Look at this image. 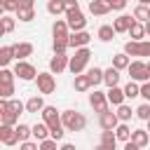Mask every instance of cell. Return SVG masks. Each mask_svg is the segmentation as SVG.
Wrapping results in <instances>:
<instances>
[{
    "mask_svg": "<svg viewBox=\"0 0 150 150\" xmlns=\"http://www.w3.org/2000/svg\"><path fill=\"white\" fill-rule=\"evenodd\" d=\"M108 2H110L112 9H124L127 7V0H108Z\"/></svg>",
    "mask_w": 150,
    "mask_h": 150,
    "instance_id": "obj_46",
    "label": "cell"
},
{
    "mask_svg": "<svg viewBox=\"0 0 150 150\" xmlns=\"http://www.w3.org/2000/svg\"><path fill=\"white\" fill-rule=\"evenodd\" d=\"M38 89H40V94H52L56 89L54 75L52 73H38Z\"/></svg>",
    "mask_w": 150,
    "mask_h": 150,
    "instance_id": "obj_7",
    "label": "cell"
},
{
    "mask_svg": "<svg viewBox=\"0 0 150 150\" xmlns=\"http://www.w3.org/2000/svg\"><path fill=\"white\" fill-rule=\"evenodd\" d=\"M14 54H16V59H26V56L33 54V45L30 42H19V45H14Z\"/></svg>",
    "mask_w": 150,
    "mask_h": 150,
    "instance_id": "obj_21",
    "label": "cell"
},
{
    "mask_svg": "<svg viewBox=\"0 0 150 150\" xmlns=\"http://www.w3.org/2000/svg\"><path fill=\"white\" fill-rule=\"evenodd\" d=\"M124 98H127L124 89H120L117 84H115V87H108V101H110L112 105H120V103H124Z\"/></svg>",
    "mask_w": 150,
    "mask_h": 150,
    "instance_id": "obj_17",
    "label": "cell"
},
{
    "mask_svg": "<svg viewBox=\"0 0 150 150\" xmlns=\"http://www.w3.org/2000/svg\"><path fill=\"white\" fill-rule=\"evenodd\" d=\"M16 73H12V70H7V68H2L0 70V82H12V77H14Z\"/></svg>",
    "mask_w": 150,
    "mask_h": 150,
    "instance_id": "obj_44",
    "label": "cell"
},
{
    "mask_svg": "<svg viewBox=\"0 0 150 150\" xmlns=\"http://www.w3.org/2000/svg\"><path fill=\"white\" fill-rule=\"evenodd\" d=\"M14 94V84L12 82H0V96L2 98H9Z\"/></svg>",
    "mask_w": 150,
    "mask_h": 150,
    "instance_id": "obj_40",
    "label": "cell"
},
{
    "mask_svg": "<svg viewBox=\"0 0 150 150\" xmlns=\"http://www.w3.org/2000/svg\"><path fill=\"white\" fill-rule=\"evenodd\" d=\"M89 87H91L89 75H75V89H77V91H87Z\"/></svg>",
    "mask_w": 150,
    "mask_h": 150,
    "instance_id": "obj_27",
    "label": "cell"
},
{
    "mask_svg": "<svg viewBox=\"0 0 150 150\" xmlns=\"http://www.w3.org/2000/svg\"><path fill=\"white\" fill-rule=\"evenodd\" d=\"M136 117L148 122V120H150V103H143V105H138V108H136Z\"/></svg>",
    "mask_w": 150,
    "mask_h": 150,
    "instance_id": "obj_39",
    "label": "cell"
},
{
    "mask_svg": "<svg viewBox=\"0 0 150 150\" xmlns=\"http://www.w3.org/2000/svg\"><path fill=\"white\" fill-rule=\"evenodd\" d=\"M148 68H150V61H148Z\"/></svg>",
    "mask_w": 150,
    "mask_h": 150,
    "instance_id": "obj_54",
    "label": "cell"
},
{
    "mask_svg": "<svg viewBox=\"0 0 150 150\" xmlns=\"http://www.w3.org/2000/svg\"><path fill=\"white\" fill-rule=\"evenodd\" d=\"M115 134H117V141H124V143H127V141L131 138V129H129V127H127L124 122L115 127Z\"/></svg>",
    "mask_w": 150,
    "mask_h": 150,
    "instance_id": "obj_29",
    "label": "cell"
},
{
    "mask_svg": "<svg viewBox=\"0 0 150 150\" xmlns=\"http://www.w3.org/2000/svg\"><path fill=\"white\" fill-rule=\"evenodd\" d=\"M14 73H16L21 80H33V77H38V70H35L30 63H26V61H16Z\"/></svg>",
    "mask_w": 150,
    "mask_h": 150,
    "instance_id": "obj_10",
    "label": "cell"
},
{
    "mask_svg": "<svg viewBox=\"0 0 150 150\" xmlns=\"http://www.w3.org/2000/svg\"><path fill=\"white\" fill-rule=\"evenodd\" d=\"M112 66L120 68V70H122V68H129V54H127V52H124V54H115V56H112Z\"/></svg>",
    "mask_w": 150,
    "mask_h": 150,
    "instance_id": "obj_32",
    "label": "cell"
},
{
    "mask_svg": "<svg viewBox=\"0 0 150 150\" xmlns=\"http://www.w3.org/2000/svg\"><path fill=\"white\" fill-rule=\"evenodd\" d=\"M9 105H12V108H14V110H16V112H19V115H21V110H23V108H26V105H23V103H21V101H9Z\"/></svg>",
    "mask_w": 150,
    "mask_h": 150,
    "instance_id": "obj_48",
    "label": "cell"
},
{
    "mask_svg": "<svg viewBox=\"0 0 150 150\" xmlns=\"http://www.w3.org/2000/svg\"><path fill=\"white\" fill-rule=\"evenodd\" d=\"M19 2H21V5H28V7H33V2H35V0H19Z\"/></svg>",
    "mask_w": 150,
    "mask_h": 150,
    "instance_id": "obj_50",
    "label": "cell"
},
{
    "mask_svg": "<svg viewBox=\"0 0 150 150\" xmlns=\"http://www.w3.org/2000/svg\"><path fill=\"white\" fill-rule=\"evenodd\" d=\"M61 122H63V127H66L68 131H82V129L87 127L84 115H82V112H75V110H66V112L61 115Z\"/></svg>",
    "mask_w": 150,
    "mask_h": 150,
    "instance_id": "obj_2",
    "label": "cell"
},
{
    "mask_svg": "<svg viewBox=\"0 0 150 150\" xmlns=\"http://www.w3.org/2000/svg\"><path fill=\"white\" fill-rule=\"evenodd\" d=\"M117 117H120V122L131 120V108H129V105H124V103H120V105H117Z\"/></svg>",
    "mask_w": 150,
    "mask_h": 150,
    "instance_id": "obj_36",
    "label": "cell"
},
{
    "mask_svg": "<svg viewBox=\"0 0 150 150\" xmlns=\"http://www.w3.org/2000/svg\"><path fill=\"white\" fill-rule=\"evenodd\" d=\"M87 75H89V80H91V84H94V87L103 82V70H101V68H91Z\"/></svg>",
    "mask_w": 150,
    "mask_h": 150,
    "instance_id": "obj_35",
    "label": "cell"
},
{
    "mask_svg": "<svg viewBox=\"0 0 150 150\" xmlns=\"http://www.w3.org/2000/svg\"><path fill=\"white\" fill-rule=\"evenodd\" d=\"M148 131H150V120H148Z\"/></svg>",
    "mask_w": 150,
    "mask_h": 150,
    "instance_id": "obj_53",
    "label": "cell"
},
{
    "mask_svg": "<svg viewBox=\"0 0 150 150\" xmlns=\"http://www.w3.org/2000/svg\"><path fill=\"white\" fill-rule=\"evenodd\" d=\"M141 96H143L145 101H150V82H148V80L141 84Z\"/></svg>",
    "mask_w": 150,
    "mask_h": 150,
    "instance_id": "obj_45",
    "label": "cell"
},
{
    "mask_svg": "<svg viewBox=\"0 0 150 150\" xmlns=\"http://www.w3.org/2000/svg\"><path fill=\"white\" fill-rule=\"evenodd\" d=\"M47 12H49V14H61V12H66V0H49V2H47Z\"/></svg>",
    "mask_w": 150,
    "mask_h": 150,
    "instance_id": "obj_26",
    "label": "cell"
},
{
    "mask_svg": "<svg viewBox=\"0 0 150 150\" xmlns=\"http://www.w3.org/2000/svg\"><path fill=\"white\" fill-rule=\"evenodd\" d=\"M68 28H70L68 21L56 19V21H54V28H52V30H54V38H68Z\"/></svg>",
    "mask_w": 150,
    "mask_h": 150,
    "instance_id": "obj_22",
    "label": "cell"
},
{
    "mask_svg": "<svg viewBox=\"0 0 150 150\" xmlns=\"http://www.w3.org/2000/svg\"><path fill=\"white\" fill-rule=\"evenodd\" d=\"M89 103L96 108V112L101 115V112H105L108 110V94H103V91H94L91 96H89Z\"/></svg>",
    "mask_w": 150,
    "mask_h": 150,
    "instance_id": "obj_13",
    "label": "cell"
},
{
    "mask_svg": "<svg viewBox=\"0 0 150 150\" xmlns=\"http://www.w3.org/2000/svg\"><path fill=\"white\" fill-rule=\"evenodd\" d=\"M42 120L47 122V127H49V131H52V136L56 138V141H61L63 138V122H61V117H59V112H56V108L54 105H45L42 108Z\"/></svg>",
    "mask_w": 150,
    "mask_h": 150,
    "instance_id": "obj_1",
    "label": "cell"
},
{
    "mask_svg": "<svg viewBox=\"0 0 150 150\" xmlns=\"http://www.w3.org/2000/svg\"><path fill=\"white\" fill-rule=\"evenodd\" d=\"M33 136H35L38 141H42V138H47V136H52V131H49V127H47V122H45V124H35V127H33Z\"/></svg>",
    "mask_w": 150,
    "mask_h": 150,
    "instance_id": "obj_28",
    "label": "cell"
},
{
    "mask_svg": "<svg viewBox=\"0 0 150 150\" xmlns=\"http://www.w3.org/2000/svg\"><path fill=\"white\" fill-rule=\"evenodd\" d=\"M70 47V42H68V38H54V52H66Z\"/></svg>",
    "mask_w": 150,
    "mask_h": 150,
    "instance_id": "obj_38",
    "label": "cell"
},
{
    "mask_svg": "<svg viewBox=\"0 0 150 150\" xmlns=\"http://www.w3.org/2000/svg\"><path fill=\"white\" fill-rule=\"evenodd\" d=\"M16 16H19L21 21H33V19H35V12H33V7H28V5H19Z\"/></svg>",
    "mask_w": 150,
    "mask_h": 150,
    "instance_id": "obj_24",
    "label": "cell"
},
{
    "mask_svg": "<svg viewBox=\"0 0 150 150\" xmlns=\"http://www.w3.org/2000/svg\"><path fill=\"white\" fill-rule=\"evenodd\" d=\"M66 21H68L70 30H82L84 23H87V19H84V14H82L80 9H68V12H66Z\"/></svg>",
    "mask_w": 150,
    "mask_h": 150,
    "instance_id": "obj_6",
    "label": "cell"
},
{
    "mask_svg": "<svg viewBox=\"0 0 150 150\" xmlns=\"http://www.w3.org/2000/svg\"><path fill=\"white\" fill-rule=\"evenodd\" d=\"M42 108H45L42 96H33V98H28V103H26V110H28V112H42Z\"/></svg>",
    "mask_w": 150,
    "mask_h": 150,
    "instance_id": "obj_23",
    "label": "cell"
},
{
    "mask_svg": "<svg viewBox=\"0 0 150 150\" xmlns=\"http://www.w3.org/2000/svg\"><path fill=\"white\" fill-rule=\"evenodd\" d=\"M68 9H80L77 0H66V12H68Z\"/></svg>",
    "mask_w": 150,
    "mask_h": 150,
    "instance_id": "obj_49",
    "label": "cell"
},
{
    "mask_svg": "<svg viewBox=\"0 0 150 150\" xmlns=\"http://www.w3.org/2000/svg\"><path fill=\"white\" fill-rule=\"evenodd\" d=\"M16 134H19V141H28V136H33V127L19 124V127H16Z\"/></svg>",
    "mask_w": 150,
    "mask_h": 150,
    "instance_id": "obj_37",
    "label": "cell"
},
{
    "mask_svg": "<svg viewBox=\"0 0 150 150\" xmlns=\"http://www.w3.org/2000/svg\"><path fill=\"white\" fill-rule=\"evenodd\" d=\"M0 115H2V124H16V120H19V112L9 105L7 98L0 101Z\"/></svg>",
    "mask_w": 150,
    "mask_h": 150,
    "instance_id": "obj_8",
    "label": "cell"
},
{
    "mask_svg": "<svg viewBox=\"0 0 150 150\" xmlns=\"http://www.w3.org/2000/svg\"><path fill=\"white\" fill-rule=\"evenodd\" d=\"M124 52L129 56H150V42H143V40H129L124 45Z\"/></svg>",
    "mask_w": 150,
    "mask_h": 150,
    "instance_id": "obj_5",
    "label": "cell"
},
{
    "mask_svg": "<svg viewBox=\"0 0 150 150\" xmlns=\"http://www.w3.org/2000/svg\"><path fill=\"white\" fill-rule=\"evenodd\" d=\"M98 122H101V129H115V127L120 124V117H117V112L105 110V112H101Z\"/></svg>",
    "mask_w": 150,
    "mask_h": 150,
    "instance_id": "obj_14",
    "label": "cell"
},
{
    "mask_svg": "<svg viewBox=\"0 0 150 150\" xmlns=\"http://www.w3.org/2000/svg\"><path fill=\"white\" fill-rule=\"evenodd\" d=\"M131 141H134L138 148H145V145L150 143V136H148L145 129H134V131H131Z\"/></svg>",
    "mask_w": 150,
    "mask_h": 150,
    "instance_id": "obj_20",
    "label": "cell"
},
{
    "mask_svg": "<svg viewBox=\"0 0 150 150\" xmlns=\"http://www.w3.org/2000/svg\"><path fill=\"white\" fill-rule=\"evenodd\" d=\"M127 33H129L134 40H143V35H145V26H143L141 21H134V23H131V28H129Z\"/></svg>",
    "mask_w": 150,
    "mask_h": 150,
    "instance_id": "obj_25",
    "label": "cell"
},
{
    "mask_svg": "<svg viewBox=\"0 0 150 150\" xmlns=\"http://www.w3.org/2000/svg\"><path fill=\"white\" fill-rule=\"evenodd\" d=\"M145 35H150V19L145 21Z\"/></svg>",
    "mask_w": 150,
    "mask_h": 150,
    "instance_id": "obj_51",
    "label": "cell"
},
{
    "mask_svg": "<svg viewBox=\"0 0 150 150\" xmlns=\"http://www.w3.org/2000/svg\"><path fill=\"white\" fill-rule=\"evenodd\" d=\"M141 5H150V0H141Z\"/></svg>",
    "mask_w": 150,
    "mask_h": 150,
    "instance_id": "obj_52",
    "label": "cell"
},
{
    "mask_svg": "<svg viewBox=\"0 0 150 150\" xmlns=\"http://www.w3.org/2000/svg\"><path fill=\"white\" fill-rule=\"evenodd\" d=\"M134 19H136V21H148V19H150V9H148V5H138V7L134 9Z\"/></svg>",
    "mask_w": 150,
    "mask_h": 150,
    "instance_id": "obj_33",
    "label": "cell"
},
{
    "mask_svg": "<svg viewBox=\"0 0 150 150\" xmlns=\"http://www.w3.org/2000/svg\"><path fill=\"white\" fill-rule=\"evenodd\" d=\"M115 33H117V30H115V26H101V28H98V38H101L103 42H110Z\"/></svg>",
    "mask_w": 150,
    "mask_h": 150,
    "instance_id": "obj_30",
    "label": "cell"
},
{
    "mask_svg": "<svg viewBox=\"0 0 150 150\" xmlns=\"http://www.w3.org/2000/svg\"><path fill=\"white\" fill-rule=\"evenodd\" d=\"M40 145H35V143H30V141H21V150H38Z\"/></svg>",
    "mask_w": 150,
    "mask_h": 150,
    "instance_id": "obj_47",
    "label": "cell"
},
{
    "mask_svg": "<svg viewBox=\"0 0 150 150\" xmlns=\"http://www.w3.org/2000/svg\"><path fill=\"white\" fill-rule=\"evenodd\" d=\"M68 63H70V61H68V56H66V52H61V54H59V52H54V59L49 61V70L59 75L61 70H66V66H68Z\"/></svg>",
    "mask_w": 150,
    "mask_h": 150,
    "instance_id": "obj_12",
    "label": "cell"
},
{
    "mask_svg": "<svg viewBox=\"0 0 150 150\" xmlns=\"http://www.w3.org/2000/svg\"><path fill=\"white\" fill-rule=\"evenodd\" d=\"M14 56H16V54H14V47H9V45H7V47H2V49H0V63H2V66H7Z\"/></svg>",
    "mask_w": 150,
    "mask_h": 150,
    "instance_id": "obj_31",
    "label": "cell"
},
{
    "mask_svg": "<svg viewBox=\"0 0 150 150\" xmlns=\"http://www.w3.org/2000/svg\"><path fill=\"white\" fill-rule=\"evenodd\" d=\"M124 94H127V98H136V96H141V87L136 84V80H131V82L124 87Z\"/></svg>",
    "mask_w": 150,
    "mask_h": 150,
    "instance_id": "obj_34",
    "label": "cell"
},
{
    "mask_svg": "<svg viewBox=\"0 0 150 150\" xmlns=\"http://www.w3.org/2000/svg\"><path fill=\"white\" fill-rule=\"evenodd\" d=\"M103 82H105L108 87H115V84L120 82V68L110 66L108 70H103Z\"/></svg>",
    "mask_w": 150,
    "mask_h": 150,
    "instance_id": "obj_19",
    "label": "cell"
},
{
    "mask_svg": "<svg viewBox=\"0 0 150 150\" xmlns=\"http://www.w3.org/2000/svg\"><path fill=\"white\" fill-rule=\"evenodd\" d=\"M0 141H2L5 145H16V143H21V141H19V134H16V129H12V124H2V127H0Z\"/></svg>",
    "mask_w": 150,
    "mask_h": 150,
    "instance_id": "obj_9",
    "label": "cell"
},
{
    "mask_svg": "<svg viewBox=\"0 0 150 150\" xmlns=\"http://www.w3.org/2000/svg\"><path fill=\"white\" fill-rule=\"evenodd\" d=\"M54 148H56V138H54V136H52V138L47 136V138L40 141V150H54Z\"/></svg>",
    "mask_w": 150,
    "mask_h": 150,
    "instance_id": "obj_41",
    "label": "cell"
},
{
    "mask_svg": "<svg viewBox=\"0 0 150 150\" xmlns=\"http://www.w3.org/2000/svg\"><path fill=\"white\" fill-rule=\"evenodd\" d=\"M134 21H136V19H131V16L122 14V16H117V19H115V23H112V26H115V30H117V33H127V30L131 28V23H134Z\"/></svg>",
    "mask_w": 150,
    "mask_h": 150,
    "instance_id": "obj_18",
    "label": "cell"
},
{
    "mask_svg": "<svg viewBox=\"0 0 150 150\" xmlns=\"http://www.w3.org/2000/svg\"><path fill=\"white\" fill-rule=\"evenodd\" d=\"M89 56H91V52H89L87 47H77V49H75V56H73V59H70V63H68L70 73H73V75H80V73L84 70V66H87Z\"/></svg>",
    "mask_w": 150,
    "mask_h": 150,
    "instance_id": "obj_3",
    "label": "cell"
},
{
    "mask_svg": "<svg viewBox=\"0 0 150 150\" xmlns=\"http://www.w3.org/2000/svg\"><path fill=\"white\" fill-rule=\"evenodd\" d=\"M89 40H91V35L89 33H84V30H73L70 35H68V42H70V47H87L89 45Z\"/></svg>",
    "mask_w": 150,
    "mask_h": 150,
    "instance_id": "obj_11",
    "label": "cell"
},
{
    "mask_svg": "<svg viewBox=\"0 0 150 150\" xmlns=\"http://www.w3.org/2000/svg\"><path fill=\"white\" fill-rule=\"evenodd\" d=\"M110 9H112V7H110L108 0H91V2H89V12L96 14V16H103V14H108Z\"/></svg>",
    "mask_w": 150,
    "mask_h": 150,
    "instance_id": "obj_16",
    "label": "cell"
},
{
    "mask_svg": "<svg viewBox=\"0 0 150 150\" xmlns=\"http://www.w3.org/2000/svg\"><path fill=\"white\" fill-rule=\"evenodd\" d=\"M115 129H103L101 134V148L103 150H115V143H117V134H112Z\"/></svg>",
    "mask_w": 150,
    "mask_h": 150,
    "instance_id": "obj_15",
    "label": "cell"
},
{
    "mask_svg": "<svg viewBox=\"0 0 150 150\" xmlns=\"http://www.w3.org/2000/svg\"><path fill=\"white\" fill-rule=\"evenodd\" d=\"M19 5H21L19 0H2V9H5V12H16Z\"/></svg>",
    "mask_w": 150,
    "mask_h": 150,
    "instance_id": "obj_42",
    "label": "cell"
},
{
    "mask_svg": "<svg viewBox=\"0 0 150 150\" xmlns=\"http://www.w3.org/2000/svg\"><path fill=\"white\" fill-rule=\"evenodd\" d=\"M127 70H129L131 80H136V82H145V80H150V68H148V63H143V61H131Z\"/></svg>",
    "mask_w": 150,
    "mask_h": 150,
    "instance_id": "obj_4",
    "label": "cell"
},
{
    "mask_svg": "<svg viewBox=\"0 0 150 150\" xmlns=\"http://www.w3.org/2000/svg\"><path fill=\"white\" fill-rule=\"evenodd\" d=\"M14 30V19L12 16H2V33H12Z\"/></svg>",
    "mask_w": 150,
    "mask_h": 150,
    "instance_id": "obj_43",
    "label": "cell"
}]
</instances>
